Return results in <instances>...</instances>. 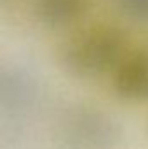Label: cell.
<instances>
[{"label":"cell","instance_id":"5b68a950","mask_svg":"<svg viewBox=\"0 0 148 149\" xmlns=\"http://www.w3.org/2000/svg\"><path fill=\"white\" fill-rule=\"evenodd\" d=\"M117 3L129 17L148 23V0H117Z\"/></svg>","mask_w":148,"mask_h":149},{"label":"cell","instance_id":"3957f363","mask_svg":"<svg viewBox=\"0 0 148 149\" xmlns=\"http://www.w3.org/2000/svg\"><path fill=\"white\" fill-rule=\"evenodd\" d=\"M89 7V0H37L40 19L52 28L70 26L78 21Z\"/></svg>","mask_w":148,"mask_h":149},{"label":"cell","instance_id":"277c9868","mask_svg":"<svg viewBox=\"0 0 148 149\" xmlns=\"http://www.w3.org/2000/svg\"><path fill=\"white\" fill-rule=\"evenodd\" d=\"M72 127L75 128L73 134L78 132V139L85 144L92 146H106L110 141L115 139V130L111 121H108L105 116L96 113H84L80 118L72 121Z\"/></svg>","mask_w":148,"mask_h":149},{"label":"cell","instance_id":"7a4b0ae2","mask_svg":"<svg viewBox=\"0 0 148 149\" xmlns=\"http://www.w3.org/2000/svg\"><path fill=\"white\" fill-rule=\"evenodd\" d=\"M113 92L129 102H148V49L127 50L111 73Z\"/></svg>","mask_w":148,"mask_h":149},{"label":"cell","instance_id":"6da1fadb","mask_svg":"<svg viewBox=\"0 0 148 149\" xmlns=\"http://www.w3.org/2000/svg\"><path fill=\"white\" fill-rule=\"evenodd\" d=\"M129 45L125 33L111 24H94L70 37L59 52V61L68 74L94 80L115 71Z\"/></svg>","mask_w":148,"mask_h":149}]
</instances>
